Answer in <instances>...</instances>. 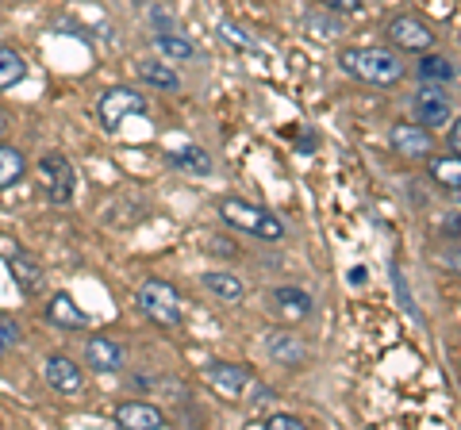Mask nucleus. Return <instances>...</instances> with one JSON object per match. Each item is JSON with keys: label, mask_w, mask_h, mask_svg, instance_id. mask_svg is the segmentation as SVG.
<instances>
[{"label": "nucleus", "mask_w": 461, "mask_h": 430, "mask_svg": "<svg viewBox=\"0 0 461 430\" xmlns=\"http://www.w3.org/2000/svg\"><path fill=\"white\" fill-rule=\"evenodd\" d=\"M339 66H342V74H350L362 85H373V89H396L408 77L403 58H396V50H388V47H346L339 54Z\"/></svg>", "instance_id": "1"}, {"label": "nucleus", "mask_w": 461, "mask_h": 430, "mask_svg": "<svg viewBox=\"0 0 461 430\" xmlns=\"http://www.w3.org/2000/svg\"><path fill=\"white\" fill-rule=\"evenodd\" d=\"M220 219L227 227H235V231H247L254 238H262V242H281L285 238V223L277 219V215L250 204V200H242V196H223L220 200Z\"/></svg>", "instance_id": "2"}, {"label": "nucleus", "mask_w": 461, "mask_h": 430, "mask_svg": "<svg viewBox=\"0 0 461 430\" xmlns=\"http://www.w3.org/2000/svg\"><path fill=\"white\" fill-rule=\"evenodd\" d=\"M135 304H139V311L147 315V319L154 323V327H181V315H185V304H181V292L173 289L169 281H162V277H147L139 284V292H135Z\"/></svg>", "instance_id": "3"}, {"label": "nucleus", "mask_w": 461, "mask_h": 430, "mask_svg": "<svg viewBox=\"0 0 461 430\" xmlns=\"http://www.w3.org/2000/svg\"><path fill=\"white\" fill-rule=\"evenodd\" d=\"M150 108V100L142 89H131V85H112V89L96 100V120L104 123V131H120V127L131 120V116H142Z\"/></svg>", "instance_id": "4"}, {"label": "nucleus", "mask_w": 461, "mask_h": 430, "mask_svg": "<svg viewBox=\"0 0 461 430\" xmlns=\"http://www.w3.org/2000/svg\"><path fill=\"white\" fill-rule=\"evenodd\" d=\"M35 174H39V184H42V193H47L50 204H69L77 193V169L69 166V157L66 154H42L39 162H35Z\"/></svg>", "instance_id": "5"}, {"label": "nucleus", "mask_w": 461, "mask_h": 430, "mask_svg": "<svg viewBox=\"0 0 461 430\" xmlns=\"http://www.w3.org/2000/svg\"><path fill=\"white\" fill-rule=\"evenodd\" d=\"M411 116L430 131H442L446 123H454V96L446 93V85L423 81V89H415L411 96Z\"/></svg>", "instance_id": "6"}, {"label": "nucleus", "mask_w": 461, "mask_h": 430, "mask_svg": "<svg viewBox=\"0 0 461 430\" xmlns=\"http://www.w3.org/2000/svg\"><path fill=\"white\" fill-rule=\"evenodd\" d=\"M384 35L396 50H408V54L435 50V31H430L427 20H420L415 12H400V16H393L384 27Z\"/></svg>", "instance_id": "7"}, {"label": "nucleus", "mask_w": 461, "mask_h": 430, "mask_svg": "<svg viewBox=\"0 0 461 430\" xmlns=\"http://www.w3.org/2000/svg\"><path fill=\"white\" fill-rule=\"evenodd\" d=\"M388 142H393V150L400 157H411V162H420V157H430L435 150V131L415 120H400L388 127Z\"/></svg>", "instance_id": "8"}, {"label": "nucleus", "mask_w": 461, "mask_h": 430, "mask_svg": "<svg viewBox=\"0 0 461 430\" xmlns=\"http://www.w3.org/2000/svg\"><path fill=\"white\" fill-rule=\"evenodd\" d=\"M42 377L58 396H81L85 392V369L66 354H50L42 362Z\"/></svg>", "instance_id": "9"}, {"label": "nucleus", "mask_w": 461, "mask_h": 430, "mask_svg": "<svg viewBox=\"0 0 461 430\" xmlns=\"http://www.w3.org/2000/svg\"><path fill=\"white\" fill-rule=\"evenodd\" d=\"M204 377L215 392H220L223 399H242V392L254 389V377L247 365H235V362H208Z\"/></svg>", "instance_id": "10"}, {"label": "nucleus", "mask_w": 461, "mask_h": 430, "mask_svg": "<svg viewBox=\"0 0 461 430\" xmlns=\"http://www.w3.org/2000/svg\"><path fill=\"white\" fill-rule=\"evenodd\" d=\"M85 365L93 372H120L127 365V350L108 335H93L85 342Z\"/></svg>", "instance_id": "11"}, {"label": "nucleus", "mask_w": 461, "mask_h": 430, "mask_svg": "<svg viewBox=\"0 0 461 430\" xmlns=\"http://www.w3.org/2000/svg\"><path fill=\"white\" fill-rule=\"evenodd\" d=\"M273 311L288 323H300L315 311V300H312V292L300 289V284H281V289H273Z\"/></svg>", "instance_id": "12"}, {"label": "nucleus", "mask_w": 461, "mask_h": 430, "mask_svg": "<svg viewBox=\"0 0 461 430\" xmlns=\"http://www.w3.org/2000/svg\"><path fill=\"white\" fill-rule=\"evenodd\" d=\"M47 323L62 327V331H77V327H89V311L77 308V300L69 292H54L47 300Z\"/></svg>", "instance_id": "13"}, {"label": "nucleus", "mask_w": 461, "mask_h": 430, "mask_svg": "<svg viewBox=\"0 0 461 430\" xmlns=\"http://www.w3.org/2000/svg\"><path fill=\"white\" fill-rule=\"evenodd\" d=\"M115 426H127V430H162L166 426V415H162V408L131 399V404L115 408Z\"/></svg>", "instance_id": "14"}, {"label": "nucleus", "mask_w": 461, "mask_h": 430, "mask_svg": "<svg viewBox=\"0 0 461 430\" xmlns=\"http://www.w3.org/2000/svg\"><path fill=\"white\" fill-rule=\"evenodd\" d=\"M266 354L273 357L277 365H304L308 362V346L300 342V335H293V331H273L269 338H266Z\"/></svg>", "instance_id": "15"}, {"label": "nucleus", "mask_w": 461, "mask_h": 430, "mask_svg": "<svg viewBox=\"0 0 461 430\" xmlns=\"http://www.w3.org/2000/svg\"><path fill=\"white\" fill-rule=\"evenodd\" d=\"M135 69H139V81L150 85V89H162V93H177L181 89L177 69H173L166 58H142Z\"/></svg>", "instance_id": "16"}, {"label": "nucleus", "mask_w": 461, "mask_h": 430, "mask_svg": "<svg viewBox=\"0 0 461 430\" xmlns=\"http://www.w3.org/2000/svg\"><path fill=\"white\" fill-rule=\"evenodd\" d=\"M8 273H12V281H16L27 296L42 292V265L35 262L32 254H8Z\"/></svg>", "instance_id": "17"}, {"label": "nucleus", "mask_w": 461, "mask_h": 430, "mask_svg": "<svg viewBox=\"0 0 461 430\" xmlns=\"http://www.w3.org/2000/svg\"><path fill=\"white\" fill-rule=\"evenodd\" d=\"M304 27H308V35H312V39H323V42L346 35V20L339 16L335 8H327V12H308V16H304Z\"/></svg>", "instance_id": "18"}, {"label": "nucleus", "mask_w": 461, "mask_h": 430, "mask_svg": "<svg viewBox=\"0 0 461 430\" xmlns=\"http://www.w3.org/2000/svg\"><path fill=\"white\" fill-rule=\"evenodd\" d=\"M154 47H158V54H162L166 62H193L196 58V47L185 35H177V31H158Z\"/></svg>", "instance_id": "19"}, {"label": "nucleus", "mask_w": 461, "mask_h": 430, "mask_svg": "<svg viewBox=\"0 0 461 430\" xmlns=\"http://www.w3.org/2000/svg\"><path fill=\"white\" fill-rule=\"evenodd\" d=\"M204 289L212 292V296H220L223 304H242V296H247V284H242L235 273H204Z\"/></svg>", "instance_id": "20"}, {"label": "nucleus", "mask_w": 461, "mask_h": 430, "mask_svg": "<svg viewBox=\"0 0 461 430\" xmlns=\"http://www.w3.org/2000/svg\"><path fill=\"white\" fill-rule=\"evenodd\" d=\"M27 174V157L23 150L8 147V142H0V193L12 189V184H20Z\"/></svg>", "instance_id": "21"}, {"label": "nucleus", "mask_w": 461, "mask_h": 430, "mask_svg": "<svg viewBox=\"0 0 461 430\" xmlns=\"http://www.w3.org/2000/svg\"><path fill=\"white\" fill-rule=\"evenodd\" d=\"M415 77H420V81H435V85H450L454 81V62L446 58V54L423 50L420 66H415Z\"/></svg>", "instance_id": "22"}, {"label": "nucleus", "mask_w": 461, "mask_h": 430, "mask_svg": "<svg viewBox=\"0 0 461 430\" xmlns=\"http://www.w3.org/2000/svg\"><path fill=\"white\" fill-rule=\"evenodd\" d=\"M430 181L446 193H461V154H446L430 162Z\"/></svg>", "instance_id": "23"}, {"label": "nucleus", "mask_w": 461, "mask_h": 430, "mask_svg": "<svg viewBox=\"0 0 461 430\" xmlns=\"http://www.w3.org/2000/svg\"><path fill=\"white\" fill-rule=\"evenodd\" d=\"M166 162H169L173 169H185V174H212V157H208V150H200V147L169 150Z\"/></svg>", "instance_id": "24"}, {"label": "nucleus", "mask_w": 461, "mask_h": 430, "mask_svg": "<svg viewBox=\"0 0 461 430\" xmlns=\"http://www.w3.org/2000/svg\"><path fill=\"white\" fill-rule=\"evenodd\" d=\"M27 77V58L16 47H0V89H16Z\"/></svg>", "instance_id": "25"}, {"label": "nucleus", "mask_w": 461, "mask_h": 430, "mask_svg": "<svg viewBox=\"0 0 461 430\" xmlns=\"http://www.w3.org/2000/svg\"><path fill=\"white\" fill-rule=\"evenodd\" d=\"M220 39L227 42V47L247 50V54H258V50H262V47L254 42V35H250V31H242V27H239V23H230V20H223V23H220Z\"/></svg>", "instance_id": "26"}, {"label": "nucleus", "mask_w": 461, "mask_h": 430, "mask_svg": "<svg viewBox=\"0 0 461 430\" xmlns=\"http://www.w3.org/2000/svg\"><path fill=\"white\" fill-rule=\"evenodd\" d=\"M435 262L438 265H446V273H457L461 277V242H446V246H438L435 250Z\"/></svg>", "instance_id": "27"}, {"label": "nucleus", "mask_w": 461, "mask_h": 430, "mask_svg": "<svg viewBox=\"0 0 461 430\" xmlns=\"http://www.w3.org/2000/svg\"><path fill=\"white\" fill-rule=\"evenodd\" d=\"M20 338H23L20 323L12 319V315H0V350H16V346H20Z\"/></svg>", "instance_id": "28"}, {"label": "nucleus", "mask_w": 461, "mask_h": 430, "mask_svg": "<svg viewBox=\"0 0 461 430\" xmlns=\"http://www.w3.org/2000/svg\"><path fill=\"white\" fill-rule=\"evenodd\" d=\"M266 430H304V423L296 419V415H285V411H273V415H266V423H262Z\"/></svg>", "instance_id": "29"}, {"label": "nucleus", "mask_w": 461, "mask_h": 430, "mask_svg": "<svg viewBox=\"0 0 461 430\" xmlns=\"http://www.w3.org/2000/svg\"><path fill=\"white\" fill-rule=\"evenodd\" d=\"M369 4H377V0H323V8H335L342 16H354V12H362Z\"/></svg>", "instance_id": "30"}, {"label": "nucleus", "mask_w": 461, "mask_h": 430, "mask_svg": "<svg viewBox=\"0 0 461 430\" xmlns=\"http://www.w3.org/2000/svg\"><path fill=\"white\" fill-rule=\"evenodd\" d=\"M438 231H442L446 238H454V242H461V211H446V219L438 223Z\"/></svg>", "instance_id": "31"}, {"label": "nucleus", "mask_w": 461, "mask_h": 430, "mask_svg": "<svg viewBox=\"0 0 461 430\" xmlns=\"http://www.w3.org/2000/svg\"><path fill=\"white\" fill-rule=\"evenodd\" d=\"M208 254H223V257H235V242L227 246V238H208Z\"/></svg>", "instance_id": "32"}, {"label": "nucleus", "mask_w": 461, "mask_h": 430, "mask_svg": "<svg viewBox=\"0 0 461 430\" xmlns=\"http://www.w3.org/2000/svg\"><path fill=\"white\" fill-rule=\"evenodd\" d=\"M450 150H454V154H461V116L450 123Z\"/></svg>", "instance_id": "33"}, {"label": "nucleus", "mask_w": 461, "mask_h": 430, "mask_svg": "<svg viewBox=\"0 0 461 430\" xmlns=\"http://www.w3.org/2000/svg\"><path fill=\"white\" fill-rule=\"evenodd\" d=\"M350 284H366V265H357V269H350Z\"/></svg>", "instance_id": "34"}, {"label": "nucleus", "mask_w": 461, "mask_h": 430, "mask_svg": "<svg viewBox=\"0 0 461 430\" xmlns=\"http://www.w3.org/2000/svg\"><path fill=\"white\" fill-rule=\"evenodd\" d=\"M5 131H8V112L0 108V135H5Z\"/></svg>", "instance_id": "35"}, {"label": "nucleus", "mask_w": 461, "mask_h": 430, "mask_svg": "<svg viewBox=\"0 0 461 430\" xmlns=\"http://www.w3.org/2000/svg\"><path fill=\"white\" fill-rule=\"evenodd\" d=\"M5 354H8V350H0V357H5Z\"/></svg>", "instance_id": "36"}, {"label": "nucleus", "mask_w": 461, "mask_h": 430, "mask_svg": "<svg viewBox=\"0 0 461 430\" xmlns=\"http://www.w3.org/2000/svg\"><path fill=\"white\" fill-rule=\"evenodd\" d=\"M457 377H461V365H457Z\"/></svg>", "instance_id": "37"}, {"label": "nucleus", "mask_w": 461, "mask_h": 430, "mask_svg": "<svg viewBox=\"0 0 461 430\" xmlns=\"http://www.w3.org/2000/svg\"><path fill=\"white\" fill-rule=\"evenodd\" d=\"M457 42H461V31H457Z\"/></svg>", "instance_id": "38"}]
</instances>
